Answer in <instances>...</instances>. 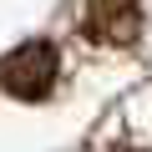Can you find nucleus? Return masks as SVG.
I'll return each instance as SVG.
<instances>
[{"label": "nucleus", "instance_id": "f257e3e1", "mask_svg": "<svg viewBox=\"0 0 152 152\" xmlns=\"http://www.w3.org/2000/svg\"><path fill=\"white\" fill-rule=\"evenodd\" d=\"M56 76H61V51L51 41H26V46H15V51L0 56V91L15 96V102L51 96Z\"/></svg>", "mask_w": 152, "mask_h": 152}, {"label": "nucleus", "instance_id": "f03ea898", "mask_svg": "<svg viewBox=\"0 0 152 152\" xmlns=\"http://www.w3.org/2000/svg\"><path fill=\"white\" fill-rule=\"evenodd\" d=\"M142 31V0H86L81 36L96 46H132Z\"/></svg>", "mask_w": 152, "mask_h": 152}, {"label": "nucleus", "instance_id": "7ed1b4c3", "mask_svg": "<svg viewBox=\"0 0 152 152\" xmlns=\"http://www.w3.org/2000/svg\"><path fill=\"white\" fill-rule=\"evenodd\" d=\"M117 152H132V147H117Z\"/></svg>", "mask_w": 152, "mask_h": 152}]
</instances>
